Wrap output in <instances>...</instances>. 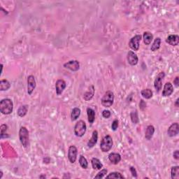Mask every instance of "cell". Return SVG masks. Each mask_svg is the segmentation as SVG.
Returning <instances> with one entry per match:
<instances>
[{
    "instance_id": "obj_8",
    "label": "cell",
    "mask_w": 179,
    "mask_h": 179,
    "mask_svg": "<svg viewBox=\"0 0 179 179\" xmlns=\"http://www.w3.org/2000/svg\"><path fill=\"white\" fill-rule=\"evenodd\" d=\"M77 153H78V150H77L76 147L75 145H71L69 148V151H68V158L70 162L75 163L77 159Z\"/></svg>"
},
{
    "instance_id": "obj_34",
    "label": "cell",
    "mask_w": 179,
    "mask_h": 179,
    "mask_svg": "<svg viewBox=\"0 0 179 179\" xmlns=\"http://www.w3.org/2000/svg\"><path fill=\"white\" fill-rule=\"evenodd\" d=\"M117 127H118V120H114L113 122H112L111 124V129L113 131H116Z\"/></svg>"
},
{
    "instance_id": "obj_39",
    "label": "cell",
    "mask_w": 179,
    "mask_h": 179,
    "mask_svg": "<svg viewBox=\"0 0 179 179\" xmlns=\"http://www.w3.org/2000/svg\"><path fill=\"white\" fill-rule=\"evenodd\" d=\"M173 83H174V85H176V87L179 86V78H178V76L176 77V78H175L174 80H173Z\"/></svg>"
},
{
    "instance_id": "obj_36",
    "label": "cell",
    "mask_w": 179,
    "mask_h": 179,
    "mask_svg": "<svg viewBox=\"0 0 179 179\" xmlns=\"http://www.w3.org/2000/svg\"><path fill=\"white\" fill-rule=\"evenodd\" d=\"M129 170H130V171H131V174H132V176L135 177V178H137V172H136L135 168L133 167V166H131V167L129 168Z\"/></svg>"
},
{
    "instance_id": "obj_38",
    "label": "cell",
    "mask_w": 179,
    "mask_h": 179,
    "mask_svg": "<svg viewBox=\"0 0 179 179\" xmlns=\"http://www.w3.org/2000/svg\"><path fill=\"white\" fill-rule=\"evenodd\" d=\"M173 157H174L176 160H178L179 159V151L178 150H176V151H174V152L173 153Z\"/></svg>"
},
{
    "instance_id": "obj_41",
    "label": "cell",
    "mask_w": 179,
    "mask_h": 179,
    "mask_svg": "<svg viewBox=\"0 0 179 179\" xmlns=\"http://www.w3.org/2000/svg\"><path fill=\"white\" fill-rule=\"evenodd\" d=\"M0 173H1V176H0V178H2V176H3V171L1 170Z\"/></svg>"
},
{
    "instance_id": "obj_9",
    "label": "cell",
    "mask_w": 179,
    "mask_h": 179,
    "mask_svg": "<svg viewBox=\"0 0 179 179\" xmlns=\"http://www.w3.org/2000/svg\"><path fill=\"white\" fill-rule=\"evenodd\" d=\"M164 76H165V73H164V71H162V72L158 73V75L156 77L155 81H154V87H155V90L157 92H159L162 89V80L164 78Z\"/></svg>"
},
{
    "instance_id": "obj_25",
    "label": "cell",
    "mask_w": 179,
    "mask_h": 179,
    "mask_svg": "<svg viewBox=\"0 0 179 179\" xmlns=\"http://www.w3.org/2000/svg\"><path fill=\"white\" fill-rule=\"evenodd\" d=\"M10 87V83L8 80L3 79L0 81V90L1 91L8 90Z\"/></svg>"
},
{
    "instance_id": "obj_2",
    "label": "cell",
    "mask_w": 179,
    "mask_h": 179,
    "mask_svg": "<svg viewBox=\"0 0 179 179\" xmlns=\"http://www.w3.org/2000/svg\"><path fill=\"white\" fill-rule=\"evenodd\" d=\"M19 138L21 144L24 148H27L29 144V131L25 127H21L19 130Z\"/></svg>"
},
{
    "instance_id": "obj_1",
    "label": "cell",
    "mask_w": 179,
    "mask_h": 179,
    "mask_svg": "<svg viewBox=\"0 0 179 179\" xmlns=\"http://www.w3.org/2000/svg\"><path fill=\"white\" fill-rule=\"evenodd\" d=\"M13 103L11 99H3L0 101V111L4 115H9L13 112Z\"/></svg>"
},
{
    "instance_id": "obj_22",
    "label": "cell",
    "mask_w": 179,
    "mask_h": 179,
    "mask_svg": "<svg viewBox=\"0 0 179 179\" xmlns=\"http://www.w3.org/2000/svg\"><path fill=\"white\" fill-rule=\"evenodd\" d=\"M91 163H92V168L94 169L99 170L103 167L102 163L101 162V161H100L99 159L96 158V157H94V158L92 159V160H91Z\"/></svg>"
},
{
    "instance_id": "obj_11",
    "label": "cell",
    "mask_w": 179,
    "mask_h": 179,
    "mask_svg": "<svg viewBox=\"0 0 179 179\" xmlns=\"http://www.w3.org/2000/svg\"><path fill=\"white\" fill-rule=\"evenodd\" d=\"M66 87V83L64 80L62 79H59L57 80V82L55 83V90H56V93H57V95H60L62 94L63 91L64 90Z\"/></svg>"
},
{
    "instance_id": "obj_35",
    "label": "cell",
    "mask_w": 179,
    "mask_h": 179,
    "mask_svg": "<svg viewBox=\"0 0 179 179\" xmlns=\"http://www.w3.org/2000/svg\"><path fill=\"white\" fill-rule=\"evenodd\" d=\"M110 115H111V113H110V110H103L102 112V116L104 117V118H109Z\"/></svg>"
},
{
    "instance_id": "obj_10",
    "label": "cell",
    "mask_w": 179,
    "mask_h": 179,
    "mask_svg": "<svg viewBox=\"0 0 179 179\" xmlns=\"http://www.w3.org/2000/svg\"><path fill=\"white\" fill-rule=\"evenodd\" d=\"M64 67L72 71H77L80 69L79 62L77 60H71L64 64Z\"/></svg>"
},
{
    "instance_id": "obj_31",
    "label": "cell",
    "mask_w": 179,
    "mask_h": 179,
    "mask_svg": "<svg viewBox=\"0 0 179 179\" xmlns=\"http://www.w3.org/2000/svg\"><path fill=\"white\" fill-rule=\"evenodd\" d=\"M106 178H124V177L119 172H111L108 176H106Z\"/></svg>"
},
{
    "instance_id": "obj_23",
    "label": "cell",
    "mask_w": 179,
    "mask_h": 179,
    "mask_svg": "<svg viewBox=\"0 0 179 179\" xmlns=\"http://www.w3.org/2000/svg\"><path fill=\"white\" fill-rule=\"evenodd\" d=\"M80 109L78 107H76V108H73L72 111H71V121H75L78 118V117L80 116Z\"/></svg>"
},
{
    "instance_id": "obj_15",
    "label": "cell",
    "mask_w": 179,
    "mask_h": 179,
    "mask_svg": "<svg viewBox=\"0 0 179 179\" xmlns=\"http://www.w3.org/2000/svg\"><path fill=\"white\" fill-rule=\"evenodd\" d=\"M166 42L172 46H176L179 43V36L176 34L169 35L166 39Z\"/></svg>"
},
{
    "instance_id": "obj_16",
    "label": "cell",
    "mask_w": 179,
    "mask_h": 179,
    "mask_svg": "<svg viewBox=\"0 0 179 179\" xmlns=\"http://www.w3.org/2000/svg\"><path fill=\"white\" fill-rule=\"evenodd\" d=\"M108 159L113 164H117L121 161V155L119 153L111 152L108 155Z\"/></svg>"
},
{
    "instance_id": "obj_7",
    "label": "cell",
    "mask_w": 179,
    "mask_h": 179,
    "mask_svg": "<svg viewBox=\"0 0 179 179\" xmlns=\"http://www.w3.org/2000/svg\"><path fill=\"white\" fill-rule=\"evenodd\" d=\"M36 83L34 76L30 75L27 77V93L29 95H31L36 88Z\"/></svg>"
},
{
    "instance_id": "obj_19",
    "label": "cell",
    "mask_w": 179,
    "mask_h": 179,
    "mask_svg": "<svg viewBox=\"0 0 179 179\" xmlns=\"http://www.w3.org/2000/svg\"><path fill=\"white\" fill-rule=\"evenodd\" d=\"M143 42H144L145 44L148 45L151 43L152 39H153V35H152V33L149 32V31H145L143 33Z\"/></svg>"
},
{
    "instance_id": "obj_29",
    "label": "cell",
    "mask_w": 179,
    "mask_h": 179,
    "mask_svg": "<svg viewBox=\"0 0 179 179\" xmlns=\"http://www.w3.org/2000/svg\"><path fill=\"white\" fill-rule=\"evenodd\" d=\"M79 164H80V165L81 166V167L84 169H86L87 168V166H88V162H87V160L83 155L80 156Z\"/></svg>"
},
{
    "instance_id": "obj_42",
    "label": "cell",
    "mask_w": 179,
    "mask_h": 179,
    "mask_svg": "<svg viewBox=\"0 0 179 179\" xmlns=\"http://www.w3.org/2000/svg\"><path fill=\"white\" fill-rule=\"evenodd\" d=\"M40 178H45V176H40Z\"/></svg>"
},
{
    "instance_id": "obj_20",
    "label": "cell",
    "mask_w": 179,
    "mask_h": 179,
    "mask_svg": "<svg viewBox=\"0 0 179 179\" xmlns=\"http://www.w3.org/2000/svg\"><path fill=\"white\" fill-rule=\"evenodd\" d=\"M94 85H91V86L89 87L88 90L84 94L83 96L84 99H85V101H89V100H90L93 96H94Z\"/></svg>"
},
{
    "instance_id": "obj_13",
    "label": "cell",
    "mask_w": 179,
    "mask_h": 179,
    "mask_svg": "<svg viewBox=\"0 0 179 179\" xmlns=\"http://www.w3.org/2000/svg\"><path fill=\"white\" fill-rule=\"evenodd\" d=\"M179 132V125L178 123L175 122L173 123L169 127L167 130V134L169 135L170 137H173V136H176Z\"/></svg>"
},
{
    "instance_id": "obj_3",
    "label": "cell",
    "mask_w": 179,
    "mask_h": 179,
    "mask_svg": "<svg viewBox=\"0 0 179 179\" xmlns=\"http://www.w3.org/2000/svg\"><path fill=\"white\" fill-rule=\"evenodd\" d=\"M113 145V138L110 135H106L102 138L101 143H100V148L102 152H107L112 148Z\"/></svg>"
},
{
    "instance_id": "obj_17",
    "label": "cell",
    "mask_w": 179,
    "mask_h": 179,
    "mask_svg": "<svg viewBox=\"0 0 179 179\" xmlns=\"http://www.w3.org/2000/svg\"><path fill=\"white\" fill-rule=\"evenodd\" d=\"M98 140V131L96 130H94L92 132V137L87 142V146L88 148H92L96 144Z\"/></svg>"
},
{
    "instance_id": "obj_18",
    "label": "cell",
    "mask_w": 179,
    "mask_h": 179,
    "mask_svg": "<svg viewBox=\"0 0 179 179\" xmlns=\"http://www.w3.org/2000/svg\"><path fill=\"white\" fill-rule=\"evenodd\" d=\"M155 127L152 125H148L146 128V130L145 132V138L147 140H150L153 136L154 133H155Z\"/></svg>"
},
{
    "instance_id": "obj_5",
    "label": "cell",
    "mask_w": 179,
    "mask_h": 179,
    "mask_svg": "<svg viewBox=\"0 0 179 179\" xmlns=\"http://www.w3.org/2000/svg\"><path fill=\"white\" fill-rule=\"evenodd\" d=\"M87 130V125L83 120H80L77 122L74 127V134L76 136L82 137Z\"/></svg>"
},
{
    "instance_id": "obj_14",
    "label": "cell",
    "mask_w": 179,
    "mask_h": 179,
    "mask_svg": "<svg viewBox=\"0 0 179 179\" xmlns=\"http://www.w3.org/2000/svg\"><path fill=\"white\" fill-rule=\"evenodd\" d=\"M173 92V85L169 82L164 84V90L162 91V96H169L172 94Z\"/></svg>"
},
{
    "instance_id": "obj_21",
    "label": "cell",
    "mask_w": 179,
    "mask_h": 179,
    "mask_svg": "<svg viewBox=\"0 0 179 179\" xmlns=\"http://www.w3.org/2000/svg\"><path fill=\"white\" fill-rule=\"evenodd\" d=\"M87 119L90 123L92 124L94 122L95 119V111L91 108H87Z\"/></svg>"
},
{
    "instance_id": "obj_26",
    "label": "cell",
    "mask_w": 179,
    "mask_h": 179,
    "mask_svg": "<svg viewBox=\"0 0 179 179\" xmlns=\"http://www.w3.org/2000/svg\"><path fill=\"white\" fill-rule=\"evenodd\" d=\"M160 44H161V38L159 37L156 38L155 39V41H154L153 42V43H152V45H151L150 50H151L152 52L156 51V50H157L159 48V47H160Z\"/></svg>"
},
{
    "instance_id": "obj_24",
    "label": "cell",
    "mask_w": 179,
    "mask_h": 179,
    "mask_svg": "<svg viewBox=\"0 0 179 179\" xmlns=\"http://www.w3.org/2000/svg\"><path fill=\"white\" fill-rule=\"evenodd\" d=\"M27 110H28V106L27 105H23V106H20L17 111V115L21 117L25 116L26 114L27 113Z\"/></svg>"
},
{
    "instance_id": "obj_28",
    "label": "cell",
    "mask_w": 179,
    "mask_h": 179,
    "mask_svg": "<svg viewBox=\"0 0 179 179\" xmlns=\"http://www.w3.org/2000/svg\"><path fill=\"white\" fill-rule=\"evenodd\" d=\"M141 94L143 98L149 99L152 96V91L150 89H148V88L144 89V90H141Z\"/></svg>"
},
{
    "instance_id": "obj_27",
    "label": "cell",
    "mask_w": 179,
    "mask_h": 179,
    "mask_svg": "<svg viewBox=\"0 0 179 179\" xmlns=\"http://www.w3.org/2000/svg\"><path fill=\"white\" fill-rule=\"evenodd\" d=\"M171 177L172 179L179 178V166H175L171 168Z\"/></svg>"
},
{
    "instance_id": "obj_6",
    "label": "cell",
    "mask_w": 179,
    "mask_h": 179,
    "mask_svg": "<svg viewBox=\"0 0 179 179\" xmlns=\"http://www.w3.org/2000/svg\"><path fill=\"white\" fill-rule=\"evenodd\" d=\"M141 40V36L138 34L134 36L130 39L129 42V46L131 50H134V51H137L139 48V43Z\"/></svg>"
},
{
    "instance_id": "obj_37",
    "label": "cell",
    "mask_w": 179,
    "mask_h": 179,
    "mask_svg": "<svg viewBox=\"0 0 179 179\" xmlns=\"http://www.w3.org/2000/svg\"><path fill=\"white\" fill-rule=\"evenodd\" d=\"M139 106H140V108H141L142 110L144 109V108H145V106H146V103L144 102V101H143V99H141V101H140Z\"/></svg>"
},
{
    "instance_id": "obj_33",
    "label": "cell",
    "mask_w": 179,
    "mask_h": 179,
    "mask_svg": "<svg viewBox=\"0 0 179 179\" xmlns=\"http://www.w3.org/2000/svg\"><path fill=\"white\" fill-rule=\"evenodd\" d=\"M107 172H108L107 169H102L101 171H99L95 176H94V178H102L106 176Z\"/></svg>"
},
{
    "instance_id": "obj_40",
    "label": "cell",
    "mask_w": 179,
    "mask_h": 179,
    "mask_svg": "<svg viewBox=\"0 0 179 179\" xmlns=\"http://www.w3.org/2000/svg\"><path fill=\"white\" fill-rule=\"evenodd\" d=\"M178 100H179V99L178 98V99H176V103H175V105H176V107H178Z\"/></svg>"
},
{
    "instance_id": "obj_30",
    "label": "cell",
    "mask_w": 179,
    "mask_h": 179,
    "mask_svg": "<svg viewBox=\"0 0 179 179\" xmlns=\"http://www.w3.org/2000/svg\"><path fill=\"white\" fill-rule=\"evenodd\" d=\"M130 117H131V120L132 121L133 123L134 124H137L138 122V113H137V110H133L132 112H131L130 114Z\"/></svg>"
},
{
    "instance_id": "obj_12",
    "label": "cell",
    "mask_w": 179,
    "mask_h": 179,
    "mask_svg": "<svg viewBox=\"0 0 179 179\" xmlns=\"http://www.w3.org/2000/svg\"><path fill=\"white\" fill-rule=\"evenodd\" d=\"M127 62L131 66H135L138 64V58L137 57V55L136 53H134L133 51H129L127 52Z\"/></svg>"
},
{
    "instance_id": "obj_4",
    "label": "cell",
    "mask_w": 179,
    "mask_h": 179,
    "mask_svg": "<svg viewBox=\"0 0 179 179\" xmlns=\"http://www.w3.org/2000/svg\"><path fill=\"white\" fill-rule=\"evenodd\" d=\"M114 101V94L111 91H107L101 98V105L106 108H109L113 105Z\"/></svg>"
},
{
    "instance_id": "obj_32",
    "label": "cell",
    "mask_w": 179,
    "mask_h": 179,
    "mask_svg": "<svg viewBox=\"0 0 179 179\" xmlns=\"http://www.w3.org/2000/svg\"><path fill=\"white\" fill-rule=\"evenodd\" d=\"M7 129H8V126L6 124H3L1 125V127H0V131H1V138H4V137H8V136H6L5 134H6Z\"/></svg>"
}]
</instances>
